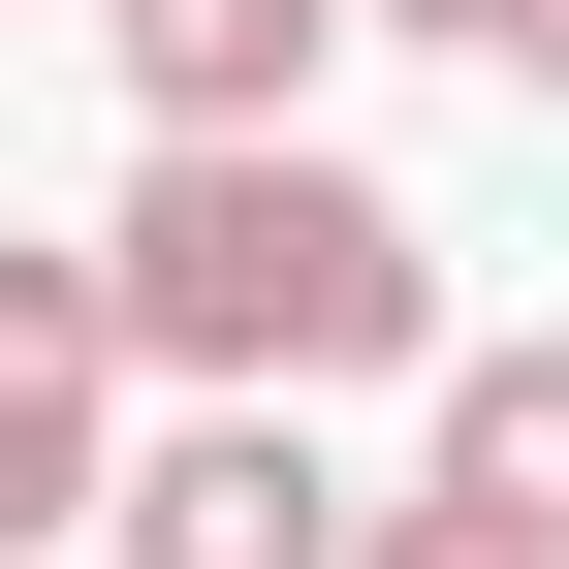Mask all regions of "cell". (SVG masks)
<instances>
[{"label": "cell", "instance_id": "1", "mask_svg": "<svg viewBox=\"0 0 569 569\" xmlns=\"http://www.w3.org/2000/svg\"><path fill=\"white\" fill-rule=\"evenodd\" d=\"M96 317L159 411H317V380H443V222L317 127H159L96 222Z\"/></svg>", "mask_w": 569, "mask_h": 569}, {"label": "cell", "instance_id": "2", "mask_svg": "<svg viewBox=\"0 0 569 569\" xmlns=\"http://www.w3.org/2000/svg\"><path fill=\"white\" fill-rule=\"evenodd\" d=\"M96 569H348V475H317V411H159V443L96 475Z\"/></svg>", "mask_w": 569, "mask_h": 569}, {"label": "cell", "instance_id": "3", "mask_svg": "<svg viewBox=\"0 0 569 569\" xmlns=\"http://www.w3.org/2000/svg\"><path fill=\"white\" fill-rule=\"evenodd\" d=\"M96 475H127V317H96V253H0V569L96 538Z\"/></svg>", "mask_w": 569, "mask_h": 569}, {"label": "cell", "instance_id": "4", "mask_svg": "<svg viewBox=\"0 0 569 569\" xmlns=\"http://www.w3.org/2000/svg\"><path fill=\"white\" fill-rule=\"evenodd\" d=\"M96 63H127V127H317L348 0H96Z\"/></svg>", "mask_w": 569, "mask_h": 569}, {"label": "cell", "instance_id": "5", "mask_svg": "<svg viewBox=\"0 0 569 569\" xmlns=\"http://www.w3.org/2000/svg\"><path fill=\"white\" fill-rule=\"evenodd\" d=\"M411 507H475L507 569H569V348H443V443H411Z\"/></svg>", "mask_w": 569, "mask_h": 569}, {"label": "cell", "instance_id": "6", "mask_svg": "<svg viewBox=\"0 0 569 569\" xmlns=\"http://www.w3.org/2000/svg\"><path fill=\"white\" fill-rule=\"evenodd\" d=\"M475 63H507V96H569V0H475Z\"/></svg>", "mask_w": 569, "mask_h": 569}]
</instances>
